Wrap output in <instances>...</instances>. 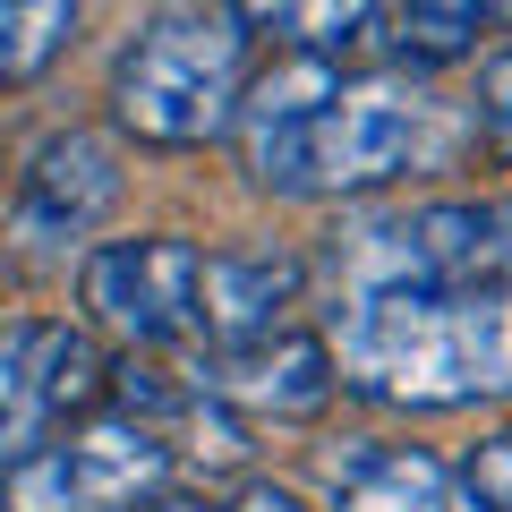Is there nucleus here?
<instances>
[{
  "mask_svg": "<svg viewBox=\"0 0 512 512\" xmlns=\"http://www.w3.org/2000/svg\"><path fill=\"white\" fill-rule=\"evenodd\" d=\"M333 376L384 410H470L512 393V282L333 299Z\"/></svg>",
  "mask_w": 512,
  "mask_h": 512,
  "instance_id": "nucleus-1",
  "label": "nucleus"
},
{
  "mask_svg": "<svg viewBox=\"0 0 512 512\" xmlns=\"http://www.w3.org/2000/svg\"><path fill=\"white\" fill-rule=\"evenodd\" d=\"M248 18L239 9H163L128 35L111 69V120L146 146H205L231 137L248 94Z\"/></svg>",
  "mask_w": 512,
  "mask_h": 512,
  "instance_id": "nucleus-2",
  "label": "nucleus"
},
{
  "mask_svg": "<svg viewBox=\"0 0 512 512\" xmlns=\"http://www.w3.org/2000/svg\"><path fill=\"white\" fill-rule=\"evenodd\" d=\"M333 299L367 291H487L512 282V205L504 197H427L393 214H359L325 248Z\"/></svg>",
  "mask_w": 512,
  "mask_h": 512,
  "instance_id": "nucleus-3",
  "label": "nucleus"
},
{
  "mask_svg": "<svg viewBox=\"0 0 512 512\" xmlns=\"http://www.w3.org/2000/svg\"><path fill=\"white\" fill-rule=\"evenodd\" d=\"M419 128H427V94L410 77H342V94L274 154V171L256 188H274V197H367V188L410 171Z\"/></svg>",
  "mask_w": 512,
  "mask_h": 512,
  "instance_id": "nucleus-4",
  "label": "nucleus"
},
{
  "mask_svg": "<svg viewBox=\"0 0 512 512\" xmlns=\"http://www.w3.org/2000/svg\"><path fill=\"white\" fill-rule=\"evenodd\" d=\"M171 487V436L137 419H86L77 436L0 470V512H137Z\"/></svg>",
  "mask_w": 512,
  "mask_h": 512,
  "instance_id": "nucleus-5",
  "label": "nucleus"
},
{
  "mask_svg": "<svg viewBox=\"0 0 512 512\" xmlns=\"http://www.w3.org/2000/svg\"><path fill=\"white\" fill-rule=\"evenodd\" d=\"M197 265H205V256L188 248V239H171V231L86 248V274H77L86 325L111 333L128 359H137V350L188 342V333H197Z\"/></svg>",
  "mask_w": 512,
  "mask_h": 512,
  "instance_id": "nucleus-6",
  "label": "nucleus"
},
{
  "mask_svg": "<svg viewBox=\"0 0 512 512\" xmlns=\"http://www.w3.org/2000/svg\"><path fill=\"white\" fill-rule=\"evenodd\" d=\"M111 205H120V146L94 137V128H60L26 154L18 197L0 214V239L18 256H77Z\"/></svg>",
  "mask_w": 512,
  "mask_h": 512,
  "instance_id": "nucleus-7",
  "label": "nucleus"
},
{
  "mask_svg": "<svg viewBox=\"0 0 512 512\" xmlns=\"http://www.w3.org/2000/svg\"><path fill=\"white\" fill-rule=\"evenodd\" d=\"M103 350L86 325H9L0 333V461H26L52 444L77 402H94Z\"/></svg>",
  "mask_w": 512,
  "mask_h": 512,
  "instance_id": "nucleus-8",
  "label": "nucleus"
},
{
  "mask_svg": "<svg viewBox=\"0 0 512 512\" xmlns=\"http://www.w3.org/2000/svg\"><path fill=\"white\" fill-rule=\"evenodd\" d=\"M188 384L214 393L231 419H316L342 393L325 333H299V325H282L274 342H248V350H214Z\"/></svg>",
  "mask_w": 512,
  "mask_h": 512,
  "instance_id": "nucleus-9",
  "label": "nucleus"
},
{
  "mask_svg": "<svg viewBox=\"0 0 512 512\" xmlns=\"http://www.w3.org/2000/svg\"><path fill=\"white\" fill-rule=\"evenodd\" d=\"M308 291V256L291 248H214L197 265V333L214 350L274 342Z\"/></svg>",
  "mask_w": 512,
  "mask_h": 512,
  "instance_id": "nucleus-10",
  "label": "nucleus"
},
{
  "mask_svg": "<svg viewBox=\"0 0 512 512\" xmlns=\"http://www.w3.org/2000/svg\"><path fill=\"white\" fill-rule=\"evenodd\" d=\"M333 94H342V60H316V52H282L274 69H248V94H239V120H231L248 180L274 171V154L291 146Z\"/></svg>",
  "mask_w": 512,
  "mask_h": 512,
  "instance_id": "nucleus-11",
  "label": "nucleus"
},
{
  "mask_svg": "<svg viewBox=\"0 0 512 512\" xmlns=\"http://www.w3.org/2000/svg\"><path fill=\"white\" fill-rule=\"evenodd\" d=\"M333 512H453V470L427 444H342L325 453Z\"/></svg>",
  "mask_w": 512,
  "mask_h": 512,
  "instance_id": "nucleus-12",
  "label": "nucleus"
},
{
  "mask_svg": "<svg viewBox=\"0 0 512 512\" xmlns=\"http://www.w3.org/2000/svg\"><path fill=\"white\" fill-rule=\"evenodd\" d=\"M77 35V0H0V86L43 77Z\"/></svg>",
  "mask_w": 512,
  "mask_h": 512,
  "instance_id": "nucleus-13",
  "label": "nucleus"
},
{
  "mask_svg": "<svg viewBox=\"0 0 512 512\" xmlns=\"http://www.w3.org/2000/svg\"><path fill=\"white\" fill-rule=\"evenodd\" d=\"M393 52L402 60H461V52H478V35L495 26V9H478V0H410V9H393Z\"/></svg>",
  "mask_w": 512,
  "mask_h": 512,
  "instance_id": "nucleus-14",
  "label": "nucleus"
},
{
  "mask_svg": "<svg viewBox=\"0 0 512 512\" xmlns=\"http://www.w3.org/2000/svg\"><path fill=\"white\" fill-rule=\"evenodd\" d=\"M461 495H470V512H512V427H495V436L470 444Z\"/></svg>",
  "mask_w": 512,
  "mask_h": 512,
  "instance_id": "nucleus-15",
  "label": "nucleus"
},
{
  "mask_svg": "<svg viewBox=\"0 0 512 512\" xmlns=\"http://www.w3.org/2000/svg\"><path fill=\"white\" fill-rule=\"evenodd\" d=\"M478 128H487L495 146H512V43L478 69Z\"/></svg>",
  "mask_w": 512,
  "mask_h": 512,
  "instance_id": "nucleus-16",
  "label": "nucleus"
}]
</instances>
